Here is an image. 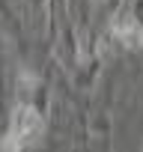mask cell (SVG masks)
Segmentation results:
<instances>
[{
  "mask_svg": "<svg viewBox=\"0 0 143 152\" xmlns=\"http://www.w3.org/2000/svg\"><path fill=\"white\" fill-rule=\"evenodd\" d=\"M42 131H45L42 113L33 104H18L12 119H9L6 137L0 143V152H24V149H30L42 140Z\"/></svg>",
  "mask_w": 143,
  "mask_h": 152,
  "instance_id": "cell-1",
  "label": "cell"
},
{
  "mask_svg": "<svg viewBox=\"0 0 143 152\" xmlns=\"http://www.w3.org/2000/svg\"><path fill=\"white\" fill-rule=\"evenodd\" d=\"M113 36L125 48H140L143 45V24L134 15H122V18L113 21Z\"/></svg>",
  "mask_w": 143,
  "mask_h": 152,
  "instance_id": "cell-2",
  "label": "cell"
}]
</instances>
